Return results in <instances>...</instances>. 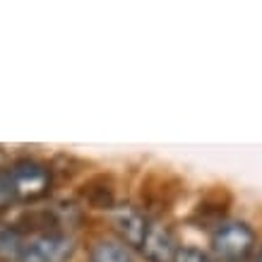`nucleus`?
<instances>
[{
	"label": "nucleus",
	"instance_id": "nucleus-9",
	"mask_svg": "<svg viewBox=\"0 0 262 262\" xmlns=\"http://www.w3.org/2000/svg\"><path fill=\"white\" fill-rule=\"evenodd\" d=\"M15 188L10 181V171H0V209H5L15 202Z\"/></svg>",
	"mask_w": 262,
	"mask_h": 262
},
{
	"label": "nucleus",
	"instance_id": "nucleus-1",
	"mask_svg": "<svg viewBox=\"0 0 262 262\" xmlns=\"http://www.w3.org/2000/svg\"><path fill=\"white\" fill-rule=\"evenodd\" d=\"M253 248L255 233L243 222H224L212 233V250L222 262H243Z\"/></svg>",
	"mask_w": 262,
	"mask_h": 262
},
{
	"label": "nucleus",
	"instance_id": "nucleus-3",
	"mask_svg": "<svg viewBox=\"0 0 262 262\" xmlns=\"http://www.w3.org/2000/svg\"><path fill=\"white\" fill-rule=\"evenodd\" d=\"M10 181L17 200H36L51 188V171L36 161H19L10 168Z\"/></svg>",
	"mask_w": 262,
	"mask_h": 262
},
{
	"label": "nucleus",
	"instance_id": "nucleus-5",
	"mask_svg": "<svg viewBox=\"0 0 262 262\" xmlns=\"http://www.w3.org/2000/svg\"><path fill=\"white\" fill-rule=\"evenodd\" d=\"M113 224H116L118 233L123 236V241L133 248L142 246L144 233L149 229V219H147L140 209H135V207H130V205L118 207V209L113 212Z\"/></svg>",
	"mask_w": 262,
	"mask_h": 262
},
{
	"label": "nucleus",
	"instance_id": "nucleus-10",
	"mask_svg": "<svg viewBox=\"0 0 262 262\" xmlns=\"http://www.w3.org/2000/svg\"><path fill=\"white\" fill-rule=\"evenodd\" d=\"M253 262H262V248L257 250V253H255V260Z\"/></svg>",
	"mask_w": 262,
	"mask_h": 262
},
{
	"label": "nucleus",
	"instance_id": "nucleus-2",
	"mask_svg": "<svg viewBox=\"0 0 262 262\" xmlns=\"http://www.w3.org/2000/svg\"><path fill=\"white\" fill-rule=\"evenodd\" d=\"M75 253V241L65 233L46 231L27 241L22 248V262H68Z\"/></svg>",
	"mask_w": 262,
	"mask_h": 262
},
{
	"label": "nucleus",
	"instance_id": "nucleus-4",
	"mask_svg": "<svg viewBox=\"0 0 262 262\" xmlns=\"http://www.w3.org/2000/svg\"><path fill=\"white\" fill-rule=\"evenodd\" d=\"M142 255L149 262H173L178 253V243H176L173 233L157 222H149V229L144 233V241L140 246Z\"/></svg>",
	"mask_w": 262,
	"mask_h": 262
},
{
	"label": "nucleus",
	"instance_id": "nucleus-8",
	"mask_svg": "<svg viewBox=\"0 0 262 262\" xmlns=\"http://www.w3.org/2000/svg\"><path fill=\"white\" fill-rule=\"evenodd\" d=\"M173 262H216L212 255H207L200 248H178Z\"/></svg>",
	"mask_w": 262,
	"mask_h": 262
},
{
	"label": "nucleus",
	"instance_id": "nucleus-7",
	"mask_svg": "<svg viewBox=\"0 0 262 262\" xmlns=\"http://www.w3.org/2000/svg\"><path fill=\"white\" fill-rule=\"evenodd\" d=\"M24 248L22 236L10 226H0V257H19Z\"/></svg>",
	"mask_w": 262,
	"mask_h": 262
},
{
	"label": "nucleus",
	"instance_id": "nucleus-6",
	"mask_svg": "<svg viewBox=\"0 0 262 262\" xmlns=\"http://www.w3.org/2000/svg\"><path fill=\"white\" fill-rule=\"evenodd\" d=\"M89 262H135L133 253L125 243L120 241H99L92 253H89Z\"/></svg>",
	"mask_w": 262,
	"mask_h": 262
}]
</instances>
